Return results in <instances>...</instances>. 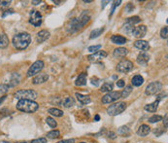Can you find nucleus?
<instances>
[{"label": "nucleus", "instance_id": "bb28decb", "mask_svg": "<svg viewBox=\"0 0 168 143\" xmlns=\"http://www.w3.org/2000/svg\"><path fill=\"white\" fill-rule=\"evenodd\" d=\"M19 81H21V77H19V75L18 74V73H13L9 87H15V86L19 85Z\"/></svg>", "mask_w": 168, "mask_h": 143}, {"label": "nucleus", "instance_id": "393cba45", "mask_svg": "<svg viewBox=\"0 0 168 143\" xmlns=\"http://www.w3.org/2000/svg\"><path fill=\"white\" fill-rule=\"evenodd\" d=\"M131 83L134 87H140L141 85H143L144 83V78L141 75H135L131 80Z\"/></svg>", "mask_w": 168, "mask_h": 143}, {"label": "nucleus", "instance_id": "9b49d317", "mask_svg": "<svg viewBox=\"0 0 168 143\" xmlns=\"http://www.w3.org/2000/svg\"><path fill=\"white\" fill-rule=\"evenodd\" d=\"M107 56H108V54L105 51H97L95 53H93V54L89 55L88 56V59L89 62H98L100 61H102L104 58H106Z\"/></svg>", "mask_w": 168, "mask_h": 143}, {"label": "nucleus", "instance_id": "f704fd0d", "mask_svg": "<svg viewBox=\"0 0 168 143\" xmlns=\"http://www.w3.org/2000/svg\"><path fill=\"white\" fill-rule=\"evenodd\" d=\"M162 120V116H160V115H154L152 116V117H150L149 118V122L150 123H157V122H159Z\"/></svg>", "mask_w": 168, "mask_h": 143}, {"label": "nucleus", "instance_id": "8fccbe9b", "mask_svg": "<svg viewBox=\"0 0 168 143\" xmlns=\"http://www.w3.org/2000/svg\"><path fill=\"white\" fill-rule=\"evenodd\" d=\"M108 137L111 138V139H116V138H117V134H115V132L110 131L109 134H108Z\"/></svg>", "mask_w": 168, "mask_h": 143}, {"label": "nucleus", "instance_id": "ddd939ff", "mask_svg": "<svg viewBox=\"0 0 168 143\" xmlns=\"http://www.w3.org/2000/svg\"><path fill=\"white\" fill-rule=\"evenodd\" d=\"M149 61H150V56L145 52L139 54L138 56H137V58H136L137 64H140V65H144V66L147 65V64L149 62Z\"/></svg>", "mask_w": 168, "mask_h": 143}, {"label": "nucleus", "instance_id": "cd10ccee", "mask_svg": "<svg viewBox=\"0 0 168 143\" xmlns=\"http://www.w3.org/2000/svg\"><path fill=\"white\" fill-rule=\"evenodd\" d=\"M114 88V85L113 83H104V84L101 86V89H100V91H101L102 92H112V90Z\"/></svg>", "mask_w": 168, "mask_h": 143}, {"label": "nucleus", "instance_id": "a878e982", "mask_svg": "<svg viewBox=\"0 0 168 143\" xmlns=\"http://www.w3.org/2000/svg\"><path fill=\"white\" fill-rule=\"evenodd\" d=\"M159 101L156 100L154 102H153V103L145 105L144 109H145V110L148 111V112H156L157 110V107H159Z\"/></svg>", "mask_w": 168, "mask_h": 143}, {"label": "nucleus", "instance_id": "13d9d810", "mask_svg": "<svg viewBox=\"0 0 168 143\" xmlns=\"http://www.w3.org/2000/svg\"><path fill=\"white\" fill-rule=\"evenodd\" d=\"M84 2H85V3H90L92 1V0H84Z\"/></svg>", "mask_w": 168, "mask_h": 143}, {"label": "nucleus", "instance_id": "4be33fe9", "mask_svg": "<svg viewBox=\"0 0 168 143\" xmlns=\"http://www.w3.org/2000/svg\"><path fill=\"white\" fill-rule=\"evenodd\" d=\"M75 85L79 86V87L87 85V74L86 73H81V74L78 76V78H77L75 81Z\"/></svg>", "mask_w": 168, "mask_h": 143}, {"label": "nucleus", "instance_id": "423d86ee", "mask_svg": "<svg viewBox=\"0 0 168 143\" xmlns=\"http://www.w3.org/2000/svg\"><path fill=\"white\" fill-rule=\"evenodd\" d=\"M116 69L120 73H128L133 69V62L128 61V59H123L118 64Z\"/></svg>", "mask_w": 168, "mask_h": 143}, {"label": "nucleus", "instance_id": "72a5a7b5", "mask_svg": "<svg viewBox=\"0 0 168 143\" xmlns=\"http://www.w3.org/2000/svg\"><path fill=\"white\" fill-rule=\"evenodd\" d=\"M46 122H47V124H48L50 127L51 128H56V126H58V123L56 122V120L53 119V118H52V117H48L46 119Z\"/></svg>", "mask_w": 168, "mask_h": 143}, {"label": "nucleus", "instance_id": "a211bd4d", "mask_svg": "<svg viewBox=\"0 0 168 143\" xmlns=\"http://www.w3.org/2000/svg\"><path fill=\"white\" fill-rule=\"evenodd\" d=\"M79 22L82 24L83 26H85L88 22L90 21V14H89V11H83L81 16L79 17Z\"/></svg>", "mask_w": 168, "mask_h": 143}, {"label": "nucleus", "instance_id": "680f3d73", "mask_svg": "<svg viewBox=\"0 0 168 143\" xmlns=\"http://www.w3.org/2000/svg\"><path fill=\"white\" fill-rule=\"evenodd\" d=\"M80 143H87V142H80Z\"/></svg>", "mask_w": 168, "mask_h": 143}, {"label": "nucleus", "instance_id": "3c124183", "mask_svg": "<svg viewBox=\"0 0 168 143\" xmlns=\"http://www.w3.org/2000/svg\"><path fill=\"white\" fill-rule=\"evenodd\" d=\"M11 4V1H0V6L4 7V6H9Z\"/></svg>", "mask_w": 168, "mask_h": 143}, {"label": "nucleus", "instance_id": "f03ea898", "mask_svg": "<svg viewBox=\"0 0 168 143\" xmlns=\"http://www.w3.org/2000/svg\"><path fill=\"white\" fill-rule=\"evenodd\" d=\"M16 107L18 110L25 112V113H34L39 108L38 103H36L34 100H26V99H22L19 100Z\"/></svg>", "mask_w": 168, "mask_h": 143}, {"label": "nucleus", "instance_id": "0eeeda50", "mask_svg": "<svg viewBox=\"0 0 168 143\" xmlns=\"http://www.w3.org/2000/svg\"><path fill=\"white\" fill-rule=\"evenodd\" d=\"M83 27H84V26L79 22V20L77 18H73V19L70 20L69 22L67 24L66 30H67V32H69V33H75L77 31L81 30Z\"/></svg>", "mask_w": 168, "mask_h": 143}, {"label": "nucleus", "instance_id": "c756f323", "mask_svg": "<svg viewBox=\"0 0 168 143\" xmlns=\"http://www.w3.org/2000/svg\"><path fill=\"white\" fill-rule=\"evenodd\" d=\"M48 112L53 116H56V117H62L63 116V111H61L58 108H50Z\"/></svg>", "mask_w": 168, "mask_h": 143}, {"label": "nucleus", "instance_id": "dca6fc26", "mask_svg": "<svg viewBox=\"0 0 168 143\" xmlns=\"http://www.w3.org/2000/svg\"><path fill=\"white\" fill-rule=\"evenodd\" d=\"M49 37H50V32L44 29V30H41L37 33L36 40L38 43H43V42H45L47 39H49Z\"/></svg>", "mask_w": 168, "mask_h": 143}, {"label": "nucleus", "instance_id": "79ce46f5", "mask_svg": "<svg viewBox=\"0 0 168 143\" xmlns=\"http://www.w3.org/2000/svg\"><path fill=\"white\" fill-rule=\"evenodd\" d=\"M31 143H47V139L45 137H41V138H37L32 140Z\"/></svg>", "mask_w": 168, "mask_h": 143}, {"label": "nucleus", "instance_id": "20e7f679", "mask_svg": "<svg viewBox=\"0 0 168 143\" xmlns=\"http://www.w3.org/2000/svg\"><path fill=\"white\" fill-rule=\"evenodd\" d=\"M126 109V103L123 101H120L117 102V103H114L112 105H110L108 108H107V113L110 116H117L123 113L124 110Z\"/></svg>", "mask_w": 168, "mask_h": 143}, {"label": "nucleus", "instance_id": "c03bdc74", "mask_svg": "<svg viewBox=\"0 0 168 143\" xmlns=\"http://www.w3.org/2000/svg\"><path fill=\"white\" fill-rule=\"evenodd\" d=\"M117 86L119 88H123L124 86H125V82H124V80L120 79V80H119V81H117Z\"/></svg>", "mask_w": 168, "mask_h": 143}, {"label": "nucleus", "instance_id": "9d476101", "mask_svg": "<svg viewBox=\"0 0 168 143\" xmlns=\"http://www.w3.org/2000/svg\"><path fill=\"white\" fill-rule=\"evenodd\" d=\"M120 98V92H107L103 96L101 101L104 104H108V103H112L114 101H117Z\"/></svg>", "mask_w": 168, "mask_h": 143}, {"label": "nucleus", "instance_id": "58836bf2", "mask_svg": "<svg viewBox=\"0 0 168 143\" xmlns=\"http://www.w3.org/2000/svg\"><path fill=\"white\" fill-rule=\"evenodd\" d=\"M168 28H167V26H165V27H163L162 29L160 30V36H161V38H163V39H167L168 37Z\"/></svg>", "mask_w": 168, "mask_h": 143}, {"label": "nucleus", "instance_id": "603ef678", "mask_svg": "<svg viewBox=\"0 0 168 143\" xmlns=\"http://www.w3.org/2000/svg\"><path fill=\"white\" fill-rule=\"evenodd\" d=\"M167 118H168V116H167V114L165 115V118H164V120H163V124H164V128L165 129H167Z\"/></svg>", "mask_w": 168, "mask_h": 143}, {"label": "nucleus", "instance_id": "4468645a", "mask_svg": "<svg viewBox=\"0 0 168 143\" xmlns=\"http://www.w3.org/2000/svg\"><path fill=\"white\" fill-rule=\"evenodd\" d=\"M127 54H128V51H127L126 48L120 47V48H117V49L114 50L113 56H114V58H123Z\"/></svg>", "mask_w": 168, "mask_h": 143}, {"label": "nucleus", "instance_id": "f3484780", "mask_svg": "<svg viewBox=\"0 0 168 143\" xmlns=\"http://www.w3.org/2000/svg\"><path fill=\"white\" fill-rule=\"evenodd\" d=\"M134 46H135L137 49L142 50V51H148V50L150 49L149 43H148L147 41H145V40H141V39L134 42Z\"/></svg>", "mask_w": 168, "mask_h": 143}, {"label": "nucleus", "instance_id": "2eb2a0df", "mask_svg": "<svg viewBox=\"0 0 168 143\" xmlns=\"http://www.w3.org/2000/svg\"><path fill=\"white\" fill-rule=\"evenodd\" d=\"M48 79H49V75L46 74V73H42V74H39V75L35 76L32 80V83L34 85L43 84V83L48 81Z\"/></svg>", "mask_w": 168, "mask_h": 143}, {"label": "nucleus", "instance_id": "7c9ffc66", "mask_svg": "<svg viewBox=\"0 0 168 143\" xmlns=\"http://www.w3.org/2000/svg\"><path fill=\"white\" fill-rule=\"evenodd\" d=\"M140 22H141V19L138 16H133V17H130V18L126 19V24H129L131 25H134L135 24H139Z\"/></svg>", "mask_w": 168, "mask_h": 143}, {"label": "nucleus", "instance_id": "6e6552de", "mask_svg": "<svg viewBox=\"0 0 168 143\" xmlns=\"http://www.w3.org/2000/svg\"><path fill=\"white\" fill-rule=\"evenodd\" d=\"M44 65L45 64H44V61H35L27 70V77H32V76L38 74V73L44 68Z\"/></svg>", "mask_w": 168, "mask_h": 143}, {"label": "nucleus", "instance_id": "e433bc0d", "mask_svg": "<svg viewBox=\"0 0 168 143\" xmlns=\"http://www.w3.org/2000/svg\"><path fill=\"white\" fill-rule=\"evenodd\" d=\"M123 30L125 31L126 33H128V34H131L132 31H133V29H134V25H129V24H126L125 25L123 26Z\"/></svg>", "mask_w": 168, "mask_h": 143}, {"label": "nucleus", "instance_id": "7ed1b4c3", "mask_svg": "<svg viewBox=\"0 0 168 143\" xmlns=\"http://www.w3.org/2000/svg\"><path fill=\"white\" fill-rule=\"evenodd\" d=\"M14 96L17 99H19V100H22V99L34 100L37 98V94L33 90H19V91L15 92Z\"/></svg>", "mask_w": 168, "mask_h": 143}, {"label": "nucleus", "instance_id": "c9c22d12", "mask_svg": "<svg viewBox=\"0 0 168 143\" xmlns=\"http://www.w3.org/2000/svg\"><path fill=\"white\" fill-rule=\"evenodd\" d=\"M118 132H119L120 134H127L129 132V129L128 127H126V126H123V127H120L119 129H118Z\"/></svg>", "mask_w": 168, "mask_h": 143}, {"label": "nucleus", "instance_id": "39448f33", "mask_svg": "<svg viewBox=\"0 0 168 143\" xmlns=\"http://www.w3.org/2000/svg\"><path fill=\"white\" fill-rule=\"evenodd\" d=\"M162 90V84L159 81L152 82L146 87L145 94L147 95H159Z\"/></svg>", "mask_w": 168, "mask_h": 143}, {"label": "nucleus", "instance_id": "c85d7f7f", "mask_svg": "<svg viewBox=\"0 0 168 143\" xmlns=\"http://www.w3.org/2000/svg\"><path fill=\"white\" fill-rule=\"evenodd\" d=\"M103 31H104V27L96 28V29H94V30H92V32H90L89 38H90V39H94V38L99 37V36L103 33Z\"/></svg>", "mask_w": 168, "mask_h": 143}, {"label": "nucleus", "instance_id": "864d4df0", "mask_svg": "<svg viewBox=\"0 0 168 143\" xmlns=\"http://www.w3.org/2000/svg\"><path fill=\"white\" fill-rule=\"evenodd\" d=\"M6 98H7V96H6V95H3V96H1V98H0V104H2V103H3V101L5 100Z\"/></svg>", "mask_w": 168, "mask_h": 143}, {"label": "nucleus", "instance_id": "5fc2aeb1", "mask_svg": "<svg viewBox=\"0 0 168 143\" xmlns=\"http://www.w3.org/2000/svg\"><path fill=\"white\" fill-rule=\"evenodd\" d=\"M41 3V0H38V1H32V4H34V5H38Z\"/></svg>", "mask_w": 168, "mask_h": 143}, {"label": "nucleus", "instance_id": "a18cd8bd", "mask_svg": "<svg viewBox=\"0 0 168 143\" xmlns=\"http://www.w3.org/2000/svg\"><path fill=\"white\" fill-rule=\"evenodd\" d=\"M166 95H167L166 92H161V94H159V95H156V100H157V101H160L161 99H162L163 98H165Z\"/></svg>", "mask_w": 168, "mask_h": 143}, {"label": "nucleus", "instance_id": "de8ad7c7", "mask_svg": "<svg viewBox=\"0 0 168 143\" xmlns=\"http://www.w3.org/2000/svg\"><path fill=\"white\" fill-rule=\"evenodd\" d=\"M58 143H75V139H66V140H60Z\"/></svg>", "mask_w": 168, "mask_h": 143}, {"label": "nucleus", "instance_id": "5701e85b", "mask_svg": "<svg viewBox=\"0 0 168 143\" xmlns=\"http://www.w3.org/2000/svg\"><path fill=\"white\" fill-rule=\"evenodd\" d=\"M76 98L79 100V102H81L82 104H89L90 102V98L89 95H85L82 94H79V92H76Z\"/></svg>", "mask_w": 168, "mask_h": 143}, {"label": "nucleus", "instance_id": "37998d69", "mask_svg": "<svg viewBox=\"0 0 168 143\" xmlns=\"http://www.w3.org/2000/svg\"><path fill=\"white\" fill-rule=\"evenodd\" d=\"M133 9H134L133 4H131V3H128V4L126 5V7H125V11L127 13H131L133 11Z\"/></svg>", "mask_w": 168, "mask_h": 143}, {"label": "nucleus", "instance_id": "f257e3e1", "mask_svg": "<svg viewBox=\"0 0 168 143\" xmlns=\"http://www.w3.org/2000/svg\"><path fill=\"white\" fill-rule=\"evenodd\" d=\"M31 43V36L27 32H21L14 36L12 40L13 46L18 50H25Z\"/></svg>", "mask_w": 168, "mask_h": 143}, {"label": "nucleus", "instance_id": "b1692460", "mask_svg": "<svg viewBox=\"0 0 168 143\" xmlns=\"http://www.w3.org/2000/svg\"><path fill=\"white\" fill-rule=\"evenodd\" d=\"M9 43H10L9 42V38H8V36L5 34V33L0 34V48H1V49L7 48Z\"/></svg>", "mask_w": 168, "mask_h": 143}, {"label": "nucleus", "instance_id": "49530a36", "mask_svg": "<svg viewBox=\"0 0 168 143\" xmlns=\"http://www.w3.org/2000/svg\"><path fill=\"white\" fill-rule=\"evenodd\" d=\"M14 13H15V11H14V10H13V9H10V10H6L4 14L2 15V17H3V18H5V17L7 16V15H10V14H14Z\"/></svg>", "mask_w": 168, "mask_h": 143}, {"label": "nucleus", "instance_id": "473e14b6", "mask_svg": "<svg viewBox=\"0 0 168 143\" xmlns=\"http://www.w3.org/2000/svg\"><path fill=\"white\" fill-rule=\"evenodd\" d=\"M59 135H60V131H58V129H53V131H49L48 134H47V137L50 139H56L59 137Z\"/></svg>", "mask_w": 168, "mask_h": 143}, {"label": "nucleus", "instance_id": "4d7b16f0", "mask_svg": "<svg viewBox=\"0 0 168 143\" xmlns=\"http://www.w3.org/2000/svg\"><path fill=\"white\" fill-rule=\"evenodd\" d=\"M94 120L97 122V121H99L100 120V117H99V115H95V117H94Z\"/></svg>", "mask_w": 168, "mask_h": 143}, {"label": "nucleus", "instance_id": "a19ab883", "mask_svg": "<svg viewBox=\"0 0 168 143\" xmlns=\"http://www.w3.org/2000/svg\"><path fill=\"white\" fill-rule=\"evenodd\" d=\"M120 3H122V1H120V0H119V1H115V2H114V6H113V8H112V11H111V13H110V17L114 14V12H115V9L118 7V6H120Z\"/></svg>", "mask_w": 168, "mask_h": 143}, {"label": "nucleus", "instance_id": "09e8293b", "mask_svg": "<svg viewBox=\"0 0 168 143\" xmlns=\"http://www.w3.org/2000/svg\"><path fill=\"white\" fill-rule=\"evenodd\" d=\"M92 84L94 85V86H98L99 84V79H97L95 77H92Z\"/></svg>", "mask_w": 168, "mask_h": 143}, {"label": "nucleus", "instance_id": "412c9836", "mask_svg": "<svg viewBox=\"0 0 168 143\" xmlns=\"http://www.w3.org/2000/svg\"><path fill=\"white\" fill-rule=\"evenodd\" d=\"M60 104H61V106H64L66 108H69V107H72L73 105H75V100H74V98H71V96H67V98L62 99Z\"/></svg>", "mask_w": 168, "mask_h": 143}, {"label": "nucleus", "instance_id": "aec40b11", "mask_svg": "<svg viewBox=\"0 0 168 143\" xmlns=\"http://www.w3.org/2000/svg\"><path fill=\"white\" fill-rule=\"evenodd\" d=\"M111 41L114 44H117V45H123L125 44V42L127 41L125 37H123L122 35H113L111 37Z\"/></svg>", "mask_w": 168, "mask_h": 143}, {"label": "nucleus", "instance_id": "2f4dec72", "mask_svg": "<svg viewBox=\"0 0 168 143\" xmlns=\"http://www.w3.org/2000/svg\"><path fill=\"white\" fill-rule=\"evenodd\" d=\"M131 92H132V86H126L125 89H124L123 91L120 92V98H127V96L131 94Z\"/></svg>", "mask_w": 168, "mask_h": 143}, {"label": "nucleus", "instance_id": "1a4fd4ad", "mask_svg": "<svg viewBox=\"0 0 168 143\" xmlns=\"http://www.w3.org/2000/svg\"><path fill=\"white\" fill-rule=\"evenodd\" d=\"M29 24H31L32 25L36 26V27H38V26L41 25V24H42L41 13H40L39 11H37V10H32V11L30 12Z\"/></svg>", "mask_w": 168, "mask_h": 143}, {"label": "nucleus", "instance_id": "ea45409f", "mask_svg": "<svg viewBox=\"0 0 168 143\" xmlns=\"http://www.w3.org/2000/svg\"><path fill=\"white\" fill-rule=\"evenodd\" d=\"M100 48H101V45H95V46H90L89 47V51L92 53H95L97 51H99Z\"/></svg>", "mask_w": 168, "mask_h": 143}, {"label": "nucleus", "instance_id": "4c0bfd02", "mask_svg": "<svg viewBox=\"0 0 168 143\" xmlns=\"http://www.w3.org/2000/svg\"><path fill=\"white\" fill-rule=\"evenodd\" d=\"M9 85L6 84H1L0 85V94H6L9 91Z\"/></svg>", "mask_w": 168, "mask_h": 143}, {"label": "nucleus", "instance_id": "bf43d9fd", "mask_svg": "<svg viewBox=\"0 0 168 143\" xmlns=\"http://www.w3.org/2000/svg\"><path fill=\"white\" fill-rule=\"evenodd\" d=\"M17 143H28V142H26V141H22V142H17Z\"/></svg>", "mask_w": 168, "mask_h": 143}, {"label": "nucleus", "instance_id": "6ab92c4d", "mask_svg": "<svg viewBox=\"0 0 168 143\" xmlns=\"http://www.w3.org/2000/svg\"><path fill=\"white\" fill-rule=\"evenodd\" d=\"M151 132V128L149 127L148 125H141L140 127L138 128V129H137V134H138L139 136H146L148 135Z\"/></svg>", "mask_w": 168, "mask_h": 143}, {"label": "nucleus", "instance_id": "6e6d98bb", "mask_svg": "<svg viewBox=\"0 0 168 143\" xmlns=\"http://www.w3.org/2000/svg\"><path fill=\"white\" fill-rule=\"evenodd\" d=\"M110 1H102V8H104V7H105V6H106V4H107V3H109Z\"/></svg>", "mask_w": 168, "mask_h": 143}, {"label": "nucleus", "instance_id": "052dcab7", "mask_svg": "<svg viewBox=\"0 0 168 143\" xmlns=\"http://www.w3.org/2000/svg\"><path fill=\"white\" fill-rule=\"evenodd\" d=\"M2 143H10V142H7V141H3Z\"/></svg>", "mask_w": 168, "mask_h": 143}, {"label": "nucleus", "instance_id": "f8f14e48", "mask_svg": "<svg viewBox=\"0 0 168 143\" xmlns=\"http://www.w3.org/2000/svg\"><path fill=\"white\" fill-rule=\"evenodd\" d=\"M147 33V26L146 25H139L137 27H134L131 34L136 38H142Z\"/></svg>", "mask_w": 168, "mask_h": 143}]
</instances>
